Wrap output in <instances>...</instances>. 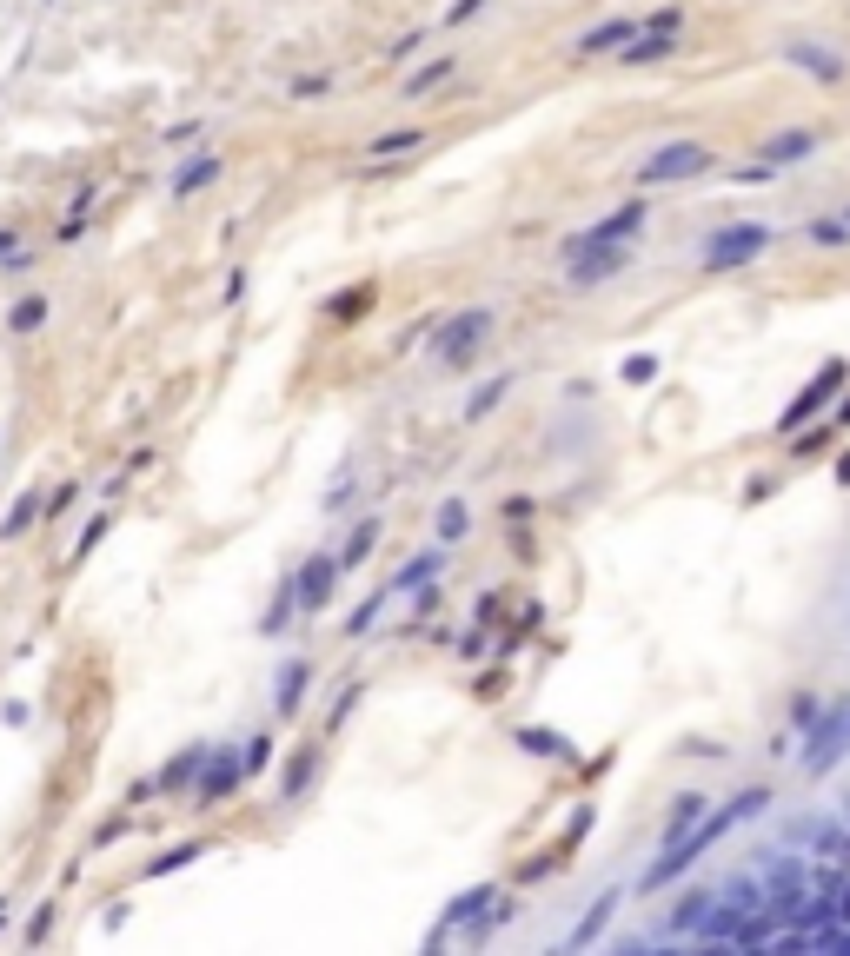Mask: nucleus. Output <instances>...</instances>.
<instances>
[{
	"instance_id": "obj_1",
	"label": "nucleus",
	"mask_w": 850,
	"mask_h": 956,
	"mask_svg": "<svg viewBox=\"0 0 850 956\" xmlns=\"http://www.w3.org/2000/svg\"><path fill=\"white\" fill-rule=\"evenodd\" d=\"M758 810H764V791H744L738 804H724L718 817H704V830H698V837H691V844H671L665 857H658V864L645 870V890H658V883H671V877H678L684 864H698V857H704V844H718V837H724V830H731V824H738V817H758Z\"/></svg>"
},
{
	"instance_id": "obj_2",
	"label": "nucleus",
	"mask_w": 850,
	"mask_h": 956,
	"mask_svg": "<svg viewBox=\"0 0 850 956\" xmlns=\"http://www.w3.org/2000/svg\"><path fill=\"white\" fill-rule=\"evenodd\" d=\"M704 166H711V153L691 147V140H678V147H665L658 160L638 166V186H665V180H684V173H704Z\"/></svg>"
},
{
	"instance_id": "obj_3",
	"label": "nucleus",
	"mask_w": 850,
	"mask_h": 956,
	"mask_svg": "<svg viewBox=\"0 0 850 956\" xmlns=\"http://www.w3.org/2000/svg\"><path fill=\"white\" fill-rule=\"evenodd\" d=\"M751 253H764V226H724V233L704 246V266L724 273V266H738V259H751Z\"/></svg>"
},
{
	"instance_id": "obj_4",
	"label": "nucleus",
	"mask_w": 850,
	"mask_h": 956,
	"mask_svg": "<svg viewBox=\"0 0 850 956\" xmlns=\"http://www.w3.org/2000/svg\"><path fill=\"white\" fill-rule=\"evenodd\" d=\"M485 332H492V313H459V326H452V332H439V339H432V352H439L445 366H459V359H465V346H479Z\"/></svg>"
},
{
	"instance_id": "obj_5",
	"label": "nucleus",
	"mask_w": 850,
	"mask_h": 956,
	"mask_svg": "<svg viewBox=\"0 0 850 956\" xmlns=\"http://www.w3.org/2000/svg\"><path fill=\"white\" fill-rule=\"evenodd\" d=\"M837 379H844V366H824V372H817V379H811V392H797V399H791V412H784V432H797V425L811 419L817 405H824V399L837 392Z\"/></svg>"
},
{
	"instance_id": "obj_6",
	"label": "nucleus",
	"mask_w": 850,
	"mask_h": 956,
	"mask_svg": "<svg viewBox=\"0 0 850 956\" xmlns=\"http://www.w3.org/2000/svg\"><path fill=\"white\" fill-rule=\"evenodd\" d=\"M333 571H339V558H313V565L299 571V605H326V598H333Z\"/></svg>"
},
{
	"instance_id": "obj_7",
	"label": "nucleus",
	"mask_w": 850,
	"mask_h": 956,
	"mask_svg": "<svg viewBox=\"0 0 850 956\" xmlns=\"http://www.w3.org/2000/svg\"><path fill=\"white\" fill-rule=\"evenodd\" d=\"M246 777V757H220V764H206V777H200V804H220L233 784Z\"/></svg>"
},
{
	"instance_id": "obj_8",
	"label": "nucleus",
	"mask_w": 850,
	"mask_h": 956,
	"mask_svg": "<svg viewBox=\"0 0 850 956\" xmlns=\"http://www.w3.org/2000/svg\"><path fill=\"white\" fill-rule=\"evenodd\" d=\"M638 226H645V206H618V213H611V220H598L585 239H598V246H618V239L638 233Z\"/></svg>"
},
{
	"instance_id": "obj_9",
	"label": "nucleus",
	"mask_w": 850,
	"mask_h": 956,
	"mask_svg": "<svg viewBox=\"0 0 850 956\" xmlns=\"http://www.w3.org/2000/svg\"><path fill=\"white\" fill-rule=\"evenodd\" d=\"M638 34V20H605V27H592V34L578 40V54H605L611 40H631Z\"/></svg>"
},
{
	"instance_id": "obj_10",
	"label": "nucleus",
	"mask_w": 850,
	"mask_h": 956,
	"mask_svg": "<svg viewBox=\"0 0 850 956\" xmlns=\"http://www.w3.org/2000/svg\"><path fill=\"white\" fill-rule=\"evenodd\" d=\"M34 518H40V492L14 498V512H7V525H0V538H27V532H34Z\"/></svg>"
},
{
	"instance_id": "obj_11",
	"label": "nucleus",
	"mask_w": 850,
	"mask_h": 956,
	"mask_svg": "<svg viewBox=\"0 0 850 956\" xmlns=\"http://www.w3.org/2000/svg\"><path fill=\"white\" fill-rule=\"evenodd\" d=\"M200 764H206V751H180L167 771H160V791H180V784H193V777H200Z\"/></svg>"
},
{
	"instance_id": "obj_12",
	"label": "nucleus",
	"mask_w": 850,
	"mask_h": 956,
	"mask_svg": "<svg viewBox=\"0 0 850 956\" xmlns=\"http://www.w3.org/2000/svg\"><path fill=\"white\" fill-rule=\"evenodd\" d=\"M206 180H220V160H213V153H200L193 166H180V180H173V193H193V186H206Z\"/></svg>"
},
{
	"instance_id": "obj_13",
	"label": "nucleus",
	"mask_w": 850,
	"mask_h": 956,
	"mask_svg": "<svg viewBox=\"0 0 850 956\" xmlns=\"http://www.w3.org/2000/svg\"><path fill=\"white\" fill-rule=\"evenodd\" d=\"M791 60H797V67H811L817 80H837V74H844V60H831V54H824V47H797Z\"/></svg>"
},
{
	"instance_id": "obj_14",
	"label": "nucleus",
	"mask_w": 850,
	"mask_h": 956,
	"mask_svg": "<svg viewBox=\"0 0 850 956\" xmlns=\"http://www.w3.org/2000/svg\"><path fill=\"white\" fill-rule=\"evenodd\" d=\"M804 153H811V133H784V140H771V147H764V160L784 166V160H804Z\"/></svg>"
},
{
	"instance_id": "obj_15",
	"label": "nucleus",
	"mask_w": 850,
	"mask_h": 956,
	"mask_svg": "<svg viewBox=\"0 0 850 956\" xmlns=\"http://www.w3.org/2000/svg\"><path fill=\"white\" fill-rule=\"evenodd\" d=\"M40 319H47V299H20L14 313H7V326H14V332H34Z\"/></svg>"
},
{
	"instance_id": "obj_16",
	"label": "nucleus",
	"mask_w": 850,
	"mask_h": 956,
	"mask_svg": "<svg viewBox=\"0 0 850 956\" xmlns=\"http://www.w3.org/2000/svg\"><path fill=\"white\" fill-rule=\"evenodd\" d=\"M299 684H306V664H286V671H279V711L299 704Z\"/></svg>"
},
{
	"instance_id": "obj_17",
	"label": "nucleus",
	"mask_w": 850,
	"mask_h": 956,
	"mask_svg": "<svg viewBox=\"0 0 850 956\" xmlns=\"http://www.w3.org/2000/svg\"><path fill=\"white\" fill-rule=\"evenodd\" d=\"M439 538H465V505H445L439 512Z\"/></svg>"
},
{
	"instance_id": "obj_18",
	"label": "nucleus",
	"mask_w": 850,
	"mask_h": 956,
	"mask_svg": "<svg viewBox=\"0 0 850 956\" xmlns=\"http://www.w3.org/2000/svg\"><path fill=\"white\" fill-rule=\"evenodd\" d=\"M399 147H419V133H386V140H379L372 153H399Z\"/></svg>"
},
{
	"instance_id": "obj_19",
	"label": "nucleus",
	"mask_w": 850,
	"mask_h": 956,
	"mask_svg": "<svg viewBox=\"0 0 850 956\" xmlns=\"http://www.w3.org/2000/svg\"><path fill=\"white\" fill-rule=\"evenodd\" d=\"M811 233H817V239H844V233H850V220H817Z\"/></svg>"
},
{
	"instance_id": "obj_20",
	"label": "nucleus",
	"mask_w": 850,
	"mask_h": 956,
	"mask_svg": "<svg viewBox=\"0 0 850 956\" xmlns=\"http://www.w3.org/2000/svg\"><path fill=\"white\" fill-rule=\"evenodd\" d=\"M837 917H850V890H844V897H837Z\"/></svg>"
},
{
	"instance_id": "obj_21",
	"label": "nucleus",
	"mask_w": 850,
	"mask_h": 956,
	"mask_svg": "<svg viewBox=\"0 0 850 956\" xmlns=\"http://www.w3.org/2000/svg\"><path fill=\"white\" fill-rule=\"evenodd\" d=\"M844 737H850V724H844Z\"/></svg>"
}]
</instances>
